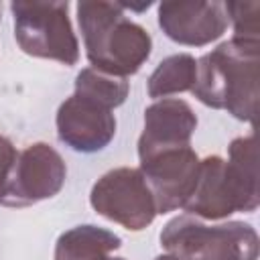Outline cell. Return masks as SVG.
<instances>
[{"mask_svg":"<svg viewBox=\"0 0 260 260\" xmlns=\"http://www.w3.org/2000/svg\"><path fill=\"white\" fill-rule=\"evenodd\" d=\"M14 39L18 47L39 59L75 65L79 61V43L69 20L67 2H12Z\"/></svg>","mask_w":260,"mask_h":260,"instance_id":"obj_5","label":"cell"},{"mask_svg":"<svg viewBox=\"0 0 260 260\" xmlns=\"http://www.w3.org/2000/svg\"><path fill=\"white\" fill-rule=\"evenodd\" d=\"M197 75V61L189 53H175L162 59L146 81V91L154 100L191 91Z\"/></svg>","mask_w":260,"mask_h":260,"instance_id":"obj_13","label":"cell"},{"mask_svg":"<svg viewBox=\"0 0 260 260\" xmlns=\"http://www.w3.org/2000/svg\"><path fill=\"white\" fill-rule=\"evenodd\" d=\"M16 154H18V150L14 148V144L6 136L0 134V193H2V189L6 185V181H8V175L12 171Z\"/></svg>","mask_w":260,"mask_h":260,"instance_id":"obj_16","label":"cell"},{"mask_svg":"<svg viewBox=\"0 0 260 260\" xmlns=\"http://www.w3.org/2000/svg\"><path fill=\"white\" fill-rule=\"evenodd\" d=\"M158 26L162 32L185 47H205L217 41L228 28L223 2L179 0L158 4Z\"/></svg>","mask_w":260,"mask_h":260,"instance_id":"obj_10","label":"cell"},{"mask_svg":"<svg viewBox=\"0 0 260 260\" xmlns=\"http://www.w3.org/2000/svg\"><path fill=\"white\" fill-rule=\"evenodd\" d=\"M199 156L191 146L169 148L140 158V173L152 193L156 213H169L185 205L199 173Z\"/></svg>","mask_w":260,"mask_h":260,"instance_id":"obj_8","label":"cell"},{"mask_svg":"<svg viewBox=\"0 0 260 260\" xmlns=\"http://www.w3.org/2000/svg\"><path fill=\"white\" fill-rule=\"evenodd\" d=\"M197 128L193 108L179 98L152 102L144 110V128L138 138V158L154 152L191 146V136Z\"/></svg>","mask_w":260,"mask_h":260,"instance_id":"obj_11","label":"cell"},{"mask_svg":"<svg viewBox=\"0 0 260 260\" xmlns=\"http://www.w3.org/2000/svg\"><path fill=\"white\" fill-rule=\"evenodd\" d=\"M160 246L179 260H258L260 240L246 221L205 223L183 213L167 221Z\"/></svg>","mask_w":260,"mask_h":260,"instance_id":"obj_4","label":"cell"},{"mask_svg":"<svg viewBox=\"0 0 260 260\" xmlns=\"http://www.w3.org/2000/svg\"><path fill=\"white\" fill-rule=\"evenodd\" d=\"M260 205L256 136H238L228 158L211 154L199 160L197 183L183 209L203 221L225 219L236 211L252 213Z\"/></svg>","mask_w":260,"mask_h":260,"instance_id":"obj_1","label":"cell"},{"mask_svg":"<svg viewBox=\"0 0 260 260\" xmlns=\"http://www.w3.org/2000/svg\"><path fill=\"white\" fill-rule=\"evenodd\" d=\"M260 43L230 39L197 59L191 93L213 110L254 124L258 114Z\"/></svg>","mask_w":260,"mask_h":260,"instance_id":"obj_2","label":"cell"},{"mask_svg":"<svg viewBox=\"0 0 260 260\" xmlns=\"http://www.w3.org/2000/svg\"><path fill=\"white\" fill-rule=\"evenodd\" d=\"M93 211L130 232H140L156 217L152 193L134 167H118L104 173L89 191Z\"/></svg>","mask_w":260,"mask_h":260,"instance_id":"obj_6","label":"cell"},{"mask_svg":"<svg viewBox=\"0 0 260 260\" xmlns=\"http://www.w3.org/2000/svg\"><path fill=\"white\" fill-rule=\"evenodd\" d=\"M108 260H126V258H112V256H110Z\"/></svg>","mask_w":260,"mask_h":260,"instance_id":"obj_18","label":"cell"},{"mask_svg":"<svg viewBox=\"0 0 260 260\" xmlns=\"http://www.w3.org/2000/svg\"><path fill=\"white\" fill-rule=\"evenodd\" d=\"M120 246L122 240L114 232L93 223H83L57 238L55 260H108Z\"/></svg>","mask_w":260,"mask_h":260,"instance_id":"obj_12","label":"cell"},{"mask_svg":"<svg viewBox=\"0 0 260 260\" xmlns=\"http://www.w3.org/2000/svg\"><path fill=\"white\" fill-rule=\"evenodd\" d=\"M55 124L59 140L75 152L89 154L104 150L116 136L114 110L75 93L59 106Z\"/></svg>","mask_w":260,"mask_h":260,"instance_id":"obj_9","label":"cell"},{"mask_svg":"<svg viewBox=\"0 0 260 260\" xmlns=\"http://www.w3.org/2000/svg\"><path fill=\"white\" fill-rule=\"evenodd\" d=\"M130 83L126 77H118L95 67H85L75 77V95L95 102L108 110L122 106L128 98Z\"/></svg>","mask_w":260,"mask_h":260,"instance_id":"obj_14","label":"cell"},{"mask_svg":"<svg viewBox=\"0 0 260 260\" xmlns=\"http://www.w3.org/2000/svg\"><path fill=\"white\" fill-rule=\"evenodd\" d=\"M65 177V160L51 144H28L16 154L8 181L0 193V205L26 207L51 199L63 189Z\"/></svg>","mask_w":260,"mask_h":260,"instance_id":"obj_7","label":"cell"},{"mask_svg":"<svg viewBox=\"0 0 260 260\" xmlns=\"http://www.w3.org/2000/svg\"><path fill=\"white\" fill-rule=\"evenodd\" d=\"M228 22H232L234 39L260 43V4L258 2H225Z\"/></svg>","mask_w":260,"mask_h":260,"instance_id":"obj_15","label":"cell"},{"mask_svg":"<svg viewBox=\"0 0 260 260\" xmlns=\"http://www.w3.org/2000/svg\"><path fill=\"white\" fill-rule=\"evenodd\" d=\"M75 10L91 67L118 77L140 71L150 57L152 39L142 24L128 18L120 2L81 0Z\"/></svg>","mask_w":260,"mask_h":260,"instance_id":"obj_3","label":"cell"},{"mask_svg":"<svg viewBox=\"0 0 260 260\" xmlns=\"http://www.w3.org/2000/svg\"><path fill=\"white\" fill-rule=\"evenodd\" d=\"M154 260H179V258H175V256H171V254H160V256H156Z\"/></svg>","mask_w":260,"mask_h":260,"instance_id":"obj_17","label":"cell"}]
</instances>
